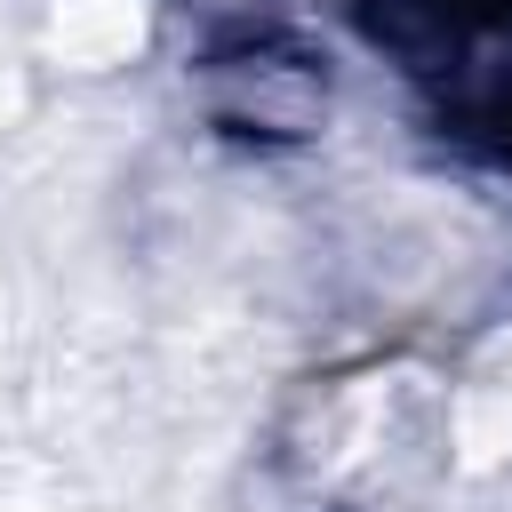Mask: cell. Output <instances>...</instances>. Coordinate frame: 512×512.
I'll return each mask as SVG.
<instances>
[{
  "label": "cell",
  "instance_id": "6da1fadb",
  "mask_svg": "<svg viewBox=\"0 0 512 512\" xmlns=\"http://www.w3.org/2000/svg\"><path fill=\"white\" fill-rule=\"evenodd\" d=\"M192 104L232 144L296 152V144H320L336 120V64L320 40H304L288 24L232 32L192 56Z\"/></svg>",
  "mask_w": 512,
  "mask_h": 512
},
{
  "label": "cell",
  "instance_id": "7a4b0ae2",
  "mask_svg": "<svg viewBox=\"0 0 512 512\" xmlns=\"http://www.w3.org/2000/svg\"><path fill=\"white\" fill-rule=\"evenodd\" d=\"M176 16H192L208 40H232V32H264V24H280L272 8L280 0H168Z\"/></svg>",
  "mask_w": 512,
  "mask_h": 512
}]
</instances>
